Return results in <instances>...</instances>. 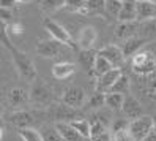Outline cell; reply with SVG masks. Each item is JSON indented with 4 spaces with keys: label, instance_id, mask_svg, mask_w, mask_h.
Here are the masks:
<instances>
[{
    "label": "cell",
    "instance_id": "cell-21",
    "mask_svg": "<svg viewBox=\"0 0 156 141\" xmlns=\"http://www.w3.org/2000/svg\"><path fill=\"white\" fill-rule=\"evenodd\" d=\"M87 16H103L107 17L106 0H87Z\"/></svg>",
    "mask_w": 156,
    "mask_h": 141
},
{
    "label": "cell",
    "instance_id": "cell-8",
    "mask_svg": "<svg viewBox=\"0 0 156 141\" xmlns=\"http://www.w3.org/2000/svg\"><path fill=\"white\" fill-rule=\"evenodd\" d=\"M99 55H103L104 59H107L109 62L112 63L114 68H122V63L125 62V54H123V49L118 48L115 44H109V46H104L103 49L98 51Z\"/></svg>",
    "mask_w": 156,
    "mask_h": 141
},
{
    "label": "cell",
    "instance_id": "cell-2",
    "mask_svg": "<svg viewBox=\"0 0 156 141\" xmlns=\"http://www.w3.org/2000/svg\"><path fill=\"white\" fill-rule=\"evenodd\" d=\"M133 71L137 76H150L156 71V57L153 52H137L133 55Z\"/></svg>",
    "mask_w": 156,
    "mask_h": 141
},
{
    "label": "cell",
    "instance_id": "cell-24",
    "mask_svg": "<svg viewBox=\"0 0 156 141\" xmlns=\"http://www.w3.org/2000/svg\"><path fill=\"white\" fill-rule=\"evenodd\" d=\"M112 68H114V67H112V63L109 62L107 59H104L103 55H99V54H98V57H96V62H95V70H93L95 76H96V78L103 76L104 73L111 71Z\"/></svg>",
    "mask_w": 156,
    "mask_h": 141
},
{
    "label": "cell",
    "instance_id": "cell-31",
    "mask_svg": "<svg viewBox=\"0 0 156 141\" xmlns=\"http://www.w3.org/2000/svg\"><path fill=\"white\" fill-rule=\"evenodd\" d=\"M43 138H44V141H65L57 128H48V130H44L43 131Z\"/></svg>",
    "mask_w": 156,
    "mask_h": 141
},
{
    "label": "cell",
    "instance_id": "cell-4",
    "mask_svg": "<svg viewBox=\"0 0 156 141\" xmlns=\"http://www.w3.org/2000/svg\"><path fill=\"white\" fill-rule=\"evenodd\" d=\"M52 98H54V93H52L51 86L48 82H44V81L36 78L32 82V87H30V101L35 106L44 108L52 101Z\"/></svg>",
    "mask_w": 156,
    "mask_h": 141
},
{
    "label": "cell",
    "instance_id": "cell-42",
    "mask_svg": "<svg viewBox=\"0 0 156 141\" xmlns=\"http://www.w3.org/2000/svg\"><path fill=\"white\" fill-rule=\"evenodd\" d=\"M122 2H125V0H122Z\"/></svg>",
    "mask_w": 156,
    "mask_h": 141
},
{
    "label": "cell",
    "instance_id": "cell-38",
    "mask_svg": "<svg viewBox=\"0 0 156 141\" xmlns=\"http://www.w3.org/2000/svg\"><path fill=\"white\" fill-rule=\"evenodd\" d=\"M17 3V0H0V5L2 8H8V10H13V6Z\"/></svg>",
    "mask_w": 156,
    "mask_h": 141
},
{
    "label": "cell",
    "instance_id": "cell-41",
    "mask_svg": "<svg viewBox=\"0 0 156 141\" xmlns=\"http://www.w3.org/2000/svg\"><path fill=\"white\" fill-rule=\"evenodd\" d=\"M136 2H140V0H136ZM148 2H154L156 3V0H148Z\"/></svg>",
    "mask_w": 156,
    "mask_h": 141
},
{
    "label": "cell",
    "instance_id": "cell-35",
    "mask_svg": "<svg viewBox=\"0 0 156 141\" xmlns=\"http://www.w3.org/2000/svg\"><path fill=\"white\" fill-rule=\"evenodd\" d=\"M129 127V122L128 120H123V119H118L114 122V125H112V131L115 133V131H120V130H125Z\"/></svg>",
    "mask_w": 156,
    "mask_h": 141
},
{
    "label": "cell",
    "instance_id": "cell-5",
    "mask_svg": "<svg viewBox=\"0 0 156 141\" xmlns=\"http://www.w3.org/2000/svg\"><path fill=\"white\" fill-rule=\"evenodd\" d=\"M153 124H154V119L151 116H140L129 122L128 130H129L134 141H142L145 136H148L153 131Z\"/></svg>",
    "mask_w": 156,
    "mask_h": 141
},
{
    "label": "cell",
    "instance_id": "cell-13",
    "mask_svg": "<svg viewBox=\"0 0 156 141\" xmlns=\"http://www.w3.org/2000/svg\"><path fill=\"white\" fill-rule=\"evenodd\" d=\"M137 32H140V24L139 21H133V22H118L115 25V36L120 40H128L136 36Z\"/></svg>",
    "mask_w": 156,
    "mask_h": 141
},
{
    "label": "cell",
    "instance_id": "cell-22",
    "mask_svg": "<svg viewBox=\"0 0 156 141\" xmlns=\"http://www.w3.org/2000/svg\"><path fill=\"white\" fill-rule=\"evenodd\" d=\"M126 95L125 93H118V92H107L106 93V105L112 109H122L123 103H125Z\"/></svg>",
    "mask_w": 156,
    "mask_h": 141
},
{
    "label": "cell",
    "instance_id": "cell-39",
    "mask_svg": "<svg viewBox=\"0 0 156 141\" xmlns=\"http://www.w3.org/2000/svg\"><path fill=\"white\" fill-rule=\"evenodd\" d=\"M142 141H156V133H154V131H151V133L148 136H145Z\"/></svg>",
    "mask_w": 156,
    "mask_h": 141
},
{
    "label": "cell",
    "instance_id": "cell-25",
    "mask_svg": "<svg viewBox=\"0 0 156 141\" xmlns=\"http://www.w3.org/2000/svg\"><path fill=\"white\" fill-rule=\"evenodd\" d=\"M140 33H142V38H145L147 41L156 38V17L150 21H145L140 25Z\"/></svg>",
    "mask_w": 156,
    "mask_h": 141
},
{
    "label": "cell",
    "instance_id": "cell-15",
    "mask_svg": "<svg viewBox=\"0 0 156 141\" xmlns=\"http://www.w3.org/2000/svg\"><path fill=\"white\" fill-rule=\"evenodd\" d=\"M122 111H123V114H125L128 119H131V120H133V119H137V117H140V116L144 114L142 105H140V103L137 101L134 97H131V95H126Z\"/></svg>",
    "mask_w": 156,
    "mask_h": 141
},
{
    "label": "cell",
    "instance_id": "cell-6",
    "mask_svg": "<svg viewBox=\"0 0 156 141\" xmlns=\"http://www.w3.org/2000/svg\"><path fill=\"white\" fill-rule=\"evenodd\" d=\"M62 101H63V105L68 106V108H73V109L80 108L85 103V92L82 87L73 86V87H69L63 92Z\"/></svg>",
    "mask_w": 156,
    "mask_h": 141
},
{
    "label": "cell",
    "instance_id": "cell-32",
    "mask_svg": "<svg viewBox=\"0 0 156 141\" xmlns=\"http://www.w3.org/2000/svg\"><path fill=\"white\" fill-rule=\"evenodd\" d=\"M87 5V0H66V10L69 11H74V13H79L80 8H84Z\"/></svg>",
    "mask_w": 156,
    "mask_h": 141
},
{
    "label": "cell",
    "instance_id": "cell-9",
    "mask_svg": "<svg viewBox=\"0 0 156 141\" xmlns=\"http://www.w3.org/2000/svg\"><path fill=\"white\" fill-rule=\"evenodd\" d=\"M6 100L11 108H21L30 101V92H25L22 87H11L6 93Z\"/></svg>",
    "mask_w": 156,
    "mask_h": 141
},
{
    "label": "cell",
    "instance_id": "cell-40",
    "mask_svg": "<svg viewBox=\"0 0 156 141\" xmlns=\"http://www.w3.org/2000/svg\"><path fill=\"white\" fill-rule=\"evenodd\" d=\"M153 119H154V124H153V131H154V133H156V116H154Z\"/></svg>",
    "mask_w": 156,
    "mask_h": 141
},
{
    "label": "cell",
    "instance_id": "cell-23",
    "mask_svg": "<svg viewBox=\"0 0 156 141\" xmlns=\"http://www.w3.org/2000/svg\"><path fill=\"white\" fill-rule=\"evenodd\" d=\"M17 135L22 138V141H44L43 133H40L38 130H35L32 127L17 128Z\"/></svg>",
    "mask_w": 156,
    "mask_h": 141
},
{
    "label": "cell",
    "instance_id": "cell-14",
    "mask_svg": "<svg viewBox=\"0 0 156 141\" xmlns=\"http://www.w3.org/2000/svg\"><path fill=\"white\" fill-rule=\"evenodd\" d=\"M96 57H98V52L91 48V49H82L79 51L77 54V62L82 65V68L87 70L90 76H95V62H96Z\"/></svg>",
    "mask_w": 156,
    "mask_h": 141
},
{
    "label": "cell",
    "instance_id": "cell-28",
    "mask_svg": "<svg viewBox=\"0 0 156 141\" xmlns=\"http://www.w3.org/2000/svg\"><path fill=\"white\" fill-rule=\"evenodd\" d=\"M128 90H129V78L122 73V76L115 81V84L111 87L109 92H118V93H125V95H126Z\"/></svg>",
    "mask_w": 156,
    "mask_h": 141
},
{
    "label": "cell",
    "instance_id": "cell-1",
    "mask_svg": "<svg viewBox=\"0 0 156 141\" xmlns=\"http://www.w3.org/2000/svg\"><path fill=\"white\" fill-rule=\"evenodd\" d=\"M10 36L11 35L6 30V24L2 22V44L10 51L11 57H13V63H14L17 73L21 74V78H24L25 81L33 82L36 79V68H35L32 59L25 52H22L19 48H16L14 43L10 40Z\"/></svg>",
    "mask_w": 156,
    "mask_h": 141
},
{
    "label": "cell",
    "instance_id": "cell-18",
    "mask_svg": "<svg viewBox=\"0 0 156 141\" xmlns=\"http://www.w3.org/2000/svg\"><path fill=\"white\" fill-rule=\"evenodd\" d=\"M55 128L60 131V135L63 136L65 141H85V138L82 136L71 124H66V122H57Z\"/></svg>",
    "mask_w": 156,
    "mask_h": 141
},
{
    "label": "cell",
    "instance_id": "cell-11",
    "mask_svg": "<svg viewBox=\"0 0 156 141\" xmlns=\"http://www.w3.org/2000/svg\"><path fill=\"white\" fill-rule=\"evenodd\" d=\"M136 10H137V21L145 22L156 17V3L148 2V0H140L136 2Z\"/></svg>",
    "mask_w": 156,
    "mask_h": 141
},
{
    "label": "cell",
    "instance_id": "cell-36",
    "mask_svg": "<svg viewBox=\"0 0 156 141\" xmlns=\"http://www.w3.org/2000/svg\"><path fill=\"white\" fill-rule=\"evenodd\" d=\"M2 22L10 25L13 22V13L11 10H8V8H2Z\"/></svg>",
    "mask_w": 156,
    "mask_h": 141
},
{
    "label": "cell",
    "instance_id": "cell-33",
    "mask_svg": "<svg viewBox=\"0 0 156 141\" xmlns=\"http://www.w3.org/2000/svg\"><path fill=\"white\" fill-rule=\"evenodd\" d=\"M114 141H134L131 133H129V130L125 128V130H120V131H115L114 133Z\"/></svg>",
    "mask_w": 156,
    "mask_h": 141
},
{
    "label": "cell",
    "instance_id": "cell-12",
    "mask_svg": "<svg viewBox=\"0 0 156 141\" xmlns=\"http://www.w3.org/2000/svg\"><path fill=\"white\" fill-rule=\"evenodd\" d=\"M98 38V32L93 29V27H82L79 30V35H77V46L80 49H91L93 44Z\"/></svg>",
    "mask_w": 156,
    "mask_h": 141
},
{
    "label": "cell",
    "instance_id": "cell-29",
    "mask_svg": "<svg viewBox=\"0 0 156 141\" xmlns=\"http://www.w3.org/2000/svg\"><path fill=\"white\" fill-rule=\"evenodd\" d=\"M106 105V93L95 90V93L88 98V106L90 108H101Z\"/></svg>",
    "mask_w": 156,
    "mask_h": 141
},
{
    "label": "cell",
    "instance_id": "cell-20",
    "mask_svg": "<svg viewBox=\"0 0 156 141\" xmlns=\"http://www.w3.org/2000/svg\"><path fill=\"white\" fill-rule=\"evenodd\" d=\"M76 65L73 62H60L52 67V76L57 79H68L71 74H74Z\"/></svg>",
    "mask_w": 156,
    "mask_h": 141
},
{
    "label": "cell",
    "instance_id": "cell-16",
    "mask_svg": "<svg viewBox=\"0 0 156 141\" xmlns=\"http://www.w3.org/2000/svg\"><path fill=\"white\" fill-rule=\"evenodd\" d=\"M10 124H13L16 128H25V127H32L35 124V117L30 114L29 111H16L8 117Z\"/></svg>",
    "mask_w": 156,
    "mask_h": 141
},
{
    "label": "cell",
    "instance_id": "cell-7",
    "mask_svg": "<svg viewBox=\"0 0 156 141\" xmlns=\"http://www.w3.org/2000/svg\"><path fill=\"white\" fill-rule=\"evenodd\" d=\"M63 46L65 44L57 41L55 38H52V40H40L38 43H36V52H38L41 57L52 59V57H57V55L62 52Z\"/></svg>",
    "mask_w": 156,
    "mask_h": 141
},
{
    "label": "cell",
    "instance_id": "cell-27",
    "mask_svg": "<svg viewBox=\"0 0 156 141\" xmlns=\"http://www.w3.org/2000/svg\"><path fill=\"white\" fill-rule=\"evenodd\" d=\"M69 124L74 127L84 138H90V135H91V122L90 120H87V119H77V120H71Z\"/></svg>",
    "mask_w": 156,
    "mask_h": 141
},
{
    "label": "cell",
    "instance_id": "cell-3",
    "mask_svg": "<svg viewBox=\"0 0 156 141\" xmlns=\"http://www.w3.org/2000/svg\"><path fill=\"white\" fill-rule=\"evenodd\" d=\"M43 27L51 33L52 38H55L57 41L63 43L65 46H68V48H73V49H77V48H79L77 43L73 40V36L69 35V32H68L62 24H58L57 21H54L52 17L46 16L44 19H43Z\"/></svg>",
    "mask_w": 156,
    "mask_h": 141
},
{
    "label": "cell",
    "instance_id": "cell-37",
    "mask_svg": "<svg viewBox=\"0 0 156 141\" xmlns=\"http://www.w3.org/2000/svg\"><path fill=\"white\" fill-rule=\"evenodd\" d=\"M90 141H111V133L106 130L104 133H101V135H96L93 138H90Z\"/></svg>",
    "mask_w": 156,
    "mask_h": 141
},
{
    "label": "cell",
    "instance_id": "cell-30",
    "mask_svg": "<svg viewBox=\"0 0 156 141\" xmlns=\"http://www.w3.org/2000/svg\"><path fill=\"white\" fill-rule=\"evenodd\" d=\"M122 6H123V2L122 0H106V11L107 14L111 16H118L122 11Z\"/></svg>",
    "mask_w": 156,
    "mask_h": 141
},
{
    "label": "cell",
    "instance_id": "cell-19",
    "mask_svg": "<svg viewBox=\"0 0 156 141\" xmlns=\"http://www.w3.org/2000/svg\"><path fill=\"white\" fill-rule=\"evenodd\" d=\"M147 43L145 38H142V36H133V38H128L125 40L122 49H123V54L125 57H133L134 54H137V51H140V48Z\"/></svg>",
    "mask_w": 156,
    "mask_h": 141
},
{
    "label": "cell",
    "instance_id": "cell-17",
    "mask_svg": "<svg viewBox=\"0 0 156 141\" xmlns=\"http://www.w3.org/2000/svg\"><path fill=\"white\" fill-rule=\"evenodd\" d=\"M118 22H133L137 21V10H136V0H125L120 14L117 16Z\"/></svg>",
    "mask_w": 156,
    "mask_h": 141
},
{
    "label": "cell",
    "instance_id": "cell-10",
    "mask_svg": "<svg viewBox=\"0 0 156 141\" xmlns=\"http://www.w3.org/2000/svg\"><path fill=\"white\" fill-rule=\"evenodd\" d=\"M120 76H122V68H112L111 71L104 73L103 76H99L98 81H96V90L107 93Z\"/></svg>",
    "mask_w": 156,
    "mask_h": 141
},
{
    "label": "cell",
    "instance_id": "cell-26",
    "mask_svg": "<svg viewBox=\"0 0 156 141\" xmlns=\"http://www.w3.org/2000/svg\"><path fill=\"white\" fill-rule=\"evenodd\" d=\"M65 6H66V0H41L40 2V8L44 13H52Z\"/></svg>",
    "mask_w": 156,
    "mask_h": 141
},
{
    "label": "cell",
    "instance_id": "cell-34",
    "mask_svg": "<svg viewBox=\"0 0 156 141\" xmlns=\"http://www.w3.org/2000/svg\"><path fill=\"white\" fill-rule=\"evenodd\" d=\"M6 30L11 36H16V35L24 33V27H22V24H10V25H6Z\"/></svg>",
    "mask_w": 156,
    "mask_h": 141
}]
</instances>
